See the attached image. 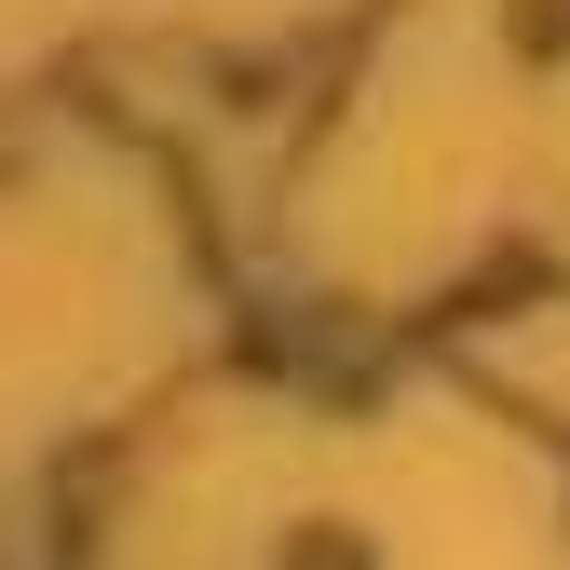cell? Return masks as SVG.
I'll use <instances>...</instances> for the list:
<instances>
[{
  "instance_id": "1",
  "label": "cell",
  "mask_w": 570,
  "mask_h": 570,
  "mask_svg": "<svg viewBox=\"0 0 570 570\" xmlns=\"http://www.w3.org/2000/svg\"><path fill=\"white\" fill-rule=\"evenodd\" d=\"M285 570H367V543L326 517V530H299V543H285Z\"/></svg>"
}]
</instances>
